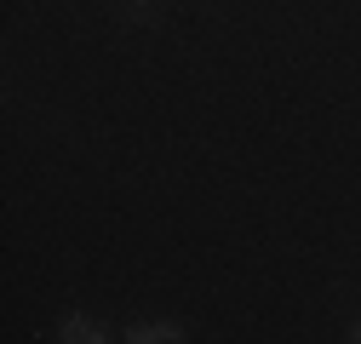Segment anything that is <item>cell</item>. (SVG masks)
<instances>
[{
    "label": "cell",
    "instance_id": "7a4b0ae2",
    "mask_svg": "<svg viewBox=\"0 0 361 344\" xmlns=\"http://www.w3.org/2000/svg\"><path fill=\"white\" fill-rule=\"evenodd\" d=\"M126 344H184V327L178 321H132Z\"/></svg>",
    "mask_w": 361,
    "mask_h": 344
},
{
    "label": "cell",
    "instance_id": "277c9868",
    "mask_svg": "<svg viewBox=\"0 0 361 344\" xmlns=\"http://www.w3.org/2000/svg\"><path fill=\"white\" fill-rule=\"evenodd\" d=\"M132 6H149V0H132Z\"/></svg>",
    "mask_w": 361,
    "mask_h": 344
},
{
    "label": "cell",
    "instance_id": "3957f363",
    "mask_svg": "<svg viewBox=\"0 0 361 344\" xmlns=\"http://www.w3.org/2000/svg\"><path fill=\"white\" fill-rule=\"evenodd\" d=\"M355 344H361V321H355Z\"/></svg>",
    "mask_w": 361,
    "mask_h": 344
},
{
    "label": "cell",
    "instance_id": "6da1fadb",
    "mask_svg": "<svg viewBox=\"0 0 361 344\" xmlns=\"http://www.w3.org/2000/svg\"><path fill=\"white\" fill-rule=\"evenodd\" d=\"M58 344H109V327L98 316H86V310H69L58 321Z\"/></svg>",
    "mask_w": 361,
    "mask_h": 344
}]
</instances>
